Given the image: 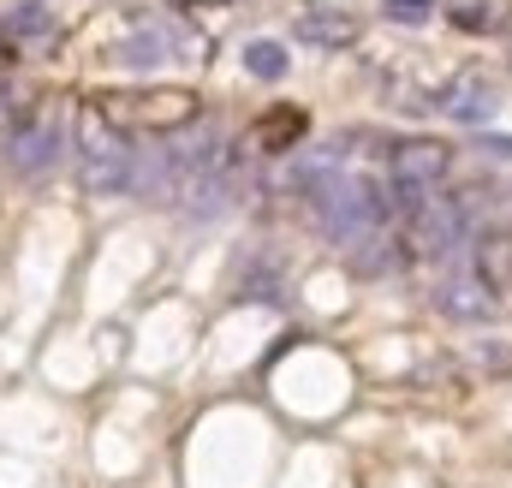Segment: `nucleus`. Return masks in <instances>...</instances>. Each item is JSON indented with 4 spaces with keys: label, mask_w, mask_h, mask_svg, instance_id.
Masks as SVG:
<instances>
[{
    "label": "nucleus",
    "mask_w": 512,
    "mask_h": 488,
    "mask_svg": "<svg viewBox=\"0 0 512 488\" xmlns=\"http://www.w3.org/2000/svg\"><path fill=\"white\" fill-rule=\"evenodd\" d=\"M137 161L143 155L131 149V137L108 114H84V125H78V179H84L90 197H126L137 185Z\"/></svg>",
    "instance_id": "1"
},
{
    "label": "nucleus",
    "mask_w": 512,
    "mask_h": 488,
    "mask_svg": "<svg viewBox=\"0 0 512 488\" xmlns=\"http://www.w3.org/2000/svg\"><path fill=\"white\" fill-rule=\"evenodd\" d=\"M310 203H316L322 227L340 244L370 239V233H382V221H387V191L376 179H364V173H334L328 185L310 191Z\"/></svg>",
    "instance_id": "2"
},
{
    "label": "nucleus",
    "mask_w": 512,
    "mask_h": 488,
    "mask_svg": "<svg viewBox=\"0 0 512 488\" xmlns=\"http://www.w3.org/2000/svg\"><path fill=\"white\" fill-rule=\"evenodd\" d=\"M60 155H66V108L60 102L24 114V120L12 125V137H6V161H12L18 179H42Z\"/></svg>",
    "instance_id": "3"
},
{
    "label": "nucleus",
    "mask_w": 512,
    "mask_h": 488,
    "mask_svg": "<svg viewBox=\"0 0 512 488\" xmlns=\"http://www.w3.org/2000/svg\"><path fill=\"white\" fill-rule=\"evenodd\" d=\"M108 108V120L120 125H143V131H185V125L197 120V96L191 90H131V96H114V102H102Z\"/></svg>",
    "instance_id": "4"
},
{
    "label": "nucleus",
    "mask_w": 512,
    "mask_h": 488,
    "mask_svg": "<svg viewBox=\"0 0 512 488\" xmlns=\"http://www.w3.org/2000/svg\"><path fill=\"white\" fill-rule=\"evenodd\" d=\"M447 173H453V149L441 137H405L393 149V191L405 197H429Z\"/></svg>",
    "instance_id": "5"
},
{
    "label": "nucleus",
    "mask_w": 512,
    "mask_h": 488,
    "mask_svg": "<svg viewBox=\"0 0 512 488\" xmlns=\"http://www.w3.org/2000/svg\"><path fill=\"white\" fill-rule=\"evenodd\" d=\"M495 108H501V90H495V78H483V72H459V78L435 96V114H447V120H459V125H483Z\"/></svg>",
    "instance_id": "6"
},
{
    "label": "nucleus",
    "mask_w": 512,
    "mask_h": 488,
    "mask_svg": "<svg viewBox=\"0 0 512 488\" xmlns=\"http://www.w3.org/2000/svg\"><path fill=\"white\" fill-rule=\"evenodd\" d=\"M471 274L489 298H507L512 292V233H477V250H471Z\"/></svg>",
    "instance_id": "7"
},
{
    "label": "nucleus",
    "mask_w": 512,
    "mask_h": 488,
    "mask_svg": "<svg viewBox=\"0 0 512 488\" xmlns=\"http://www.w3.org/2000/svg\"><path fill=\"white\" fill-rule=\"evenodd\" d=\"M298 42H310V48H352L358 42V18L352 12H334V6H310V12H298Z\"/></svg>",
    "instance_id": "8"
},
{
    "label": "nucleus",
    "mask_w": 512,
    "mask_h": 488,
    "mask_svg": "<svg viewBox=\"0 0 512 488\" xmlns=\"http://www.w3.org/2000/svg\"><path fill=\"white\" fill-rule=\"evenodd\" d=\"M435 304H441V316H453V322H483V316L495 310V298L477 286V274H471V268H465V274H447Z\"/></svg>",
    "instance_id": "9"
},
{
    "label": "nucleus",
    "mask_w": 512,
    "mask_h": 488,
    "mask_svg": "<svg viewBox=\"0 0 512 488\" xmlns=\"http://www.w3.org/2000/svg\"><path fill=\"white\" fill-rule=\"evenodd\" d=\"M173 48H185V30L155 24V30H137L131 42H120V60H126V66H155V60H167Z\"/></svg>",
    "instance_id": "10"
},
{
    "label": "nucleus",
    "mask_w": 512,
    "mask_h": 488,
    "mask_svg": "<svg viewBox=\"0 0 512 488\" xmlns=\"http://www.w3.org/2000/svg\"><path fill=\"white\" fill-rule=\"evenodd\" d=\"M0 36L6 42H48L54 36V18H48V6H36V0H24V6H12L6 18H0Z\"/></svg>",
    "instance_id": "11"
},
{
    "label": "nucleus",
    "mask_w": 512,
    "mask_h": 488,
    "mask_svg": "<svg viewBox=\"0 0 512 488\" xmlns=\"http://www.w3.org/2000/svg\"><path fill=\"white\" fill-rule=\"evenodd\" d=\"M245 72H251V78H268V84L286 78V48H280V42H251V48H245Z\"/></svg>",
    "instance_id": "12"
},
{
    "label": "nucleus",
    "mask_w": 512,
    "mask_h": 488,
    "mask_svg": "<svg viewBox=\"0 0 512 488\" xmlns=\"http://www.w3.org/2000/svg\"><path fill=\"white\" fill-rule=\"evenodd\" d=\"M298 131H304V114H274V120L256 131V143H262V149H280V143H292Z\"/></svg>",
    "instance_id": "13"
},
{
    "label": "nucleus",
    "mask_w": 512,
    "mask_h": 488,
    "mask_svg": "<svg viewBox=\"0 0 512 488\" xmlns=\"http://www.w3.org/2000/svg\"><path fill=\"white\" fill-rule=\"evenodd\" d=\"M382 12L393 24H423V18H435V0H382Z\"/></svg>",
    "instance_id": "14"
},
{
    "label": "nucleus",
    "mask_w": 512,
    "mask_h": 488,
    "mask_svg": "<svg viewBox=\"0 0 512 488\" xmlns=\"http://www.w3.org/2000/svg\"><path fill=\"white\" fill-rule=\"evenodd\" d=\"M447 18H453V24H459V30H495V24H501V18H489V12H483V6H453V12H447Z\"/></svg>",
    "instance_id": "15"
},
{
    "label": "nucleus",
    "mask_w": 512,
    "mask_h": 488,
    "mask_svg": "<svg viewBox=\"0 0 512 488\" xmlns=\"http://www.w3.org/2000/svg\"><path fill=\"white\" fill-rule=\"evenodd\" d=\"M12 125H18V102H12V90L0 84V143L12 137Z\"/></svg>",
    "instance_id": "16"
},
{
    "label": "nucleus",
    "mask_w": 512,
    "mask_h": 488,
    "mask_svg": "<svg viewBox=\"0 0 512 488\" xmlns=\"http://www.w3.org/2000/svg\"><path fill=\"white\" fill-rule=\"evenodd\" d=\"M483 155H501V161H512V137H489V143H483Z\"/></svg>",
    "instance_id": "17"
}]
</instances>
